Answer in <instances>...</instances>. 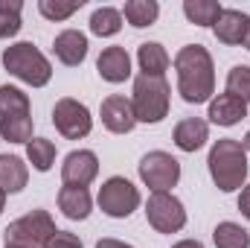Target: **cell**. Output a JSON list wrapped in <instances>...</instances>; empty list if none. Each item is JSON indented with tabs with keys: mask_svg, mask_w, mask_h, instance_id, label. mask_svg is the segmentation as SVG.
Listing matches in <instances>:
<instances>
[{
	"mask_svg": "<svg viewBox=\"0 0 250 248\" xmlns=\"http://www.w3.org/2000/svg\"><path fill=\"white\" fill-rule=\"evenodd\" d=\"M178 70V94L189 105L209 102L215 94V64L204 44H187L175 56Z\"/></svg>",
	"mask_w": 250,
	"mask_h": 248,
	"instance_id": "obj_1",
	"label": "cell"
},
{
	"mask_svg": "<svg viewBox=\"0 0 250 248\" xmlns=\"http://www.w3.org/2000/svg\"><path fill=\"white\" fill-rule=\"evenodd\" d=\"M207 167H209V175L221 193L242 190L248 181V152H245L242 140H233V137L215 140L209 149Z\"/></svg>",
	"mask_w": 250,
	"mask_h": 248,
	"instance_id": "obj_2",
	"label": "cell"
},
{
	"mask_svg": "<svg viewBox=\"0 0 250 248\" xmlns=\"http://www.w3.org/2000/svg\"><path fill=\"white\" fill-rule=\"evenodd\" d=\"M3 67L15 79L26 82L32 88H44L53 79V64L47 62V56L29 41H18V44L6 47L3 50Z\"/></svg>",
	"mask_w": 250,
	"mask_h": 248,
	"instance_id": "obj_3",
	"label": "cell"
},
{
	"mask_svg": "<svg viewBox=\"0 0 250 248\" xmlns=\"http://www.w3.org/2000/svg\"><path fill=\"white\" fill-rule=\"evenodd\" d=\"M169 102H172V91H169V82L166 79H157V76H137L134 79V97H131V105H134V117L137 123H160L166 120L169 114Z\"/></svg>",
	"mask_w": 250,
	"mask_h": 248,
	"instance_id": "obj_4",
	"label": "cell"
},
{
	"mask_svg": "<svg viewBox=\"0 0 250 248\" xmlns=\"http://www.w3.org/2000/svg\"><path fill=\"white\" fill-rule=\"evenodd\" d=\"M56 222L47 210H29L26 216L15 219L6 231L3 240L6 246H21V248H47L50 240L56 237Z\"/></svg>",
	"mask_w": 250,
	"mask_h": 248,
	"instance_id": "obj_5",
	"label": "cell"
},
{
	"mask_svg": "<svg viewBox=\"0 0 250 248\" xmlns=\"http://www.w3.org/2000/svg\"><path fill=\"white\" fill-rule=\"evenodd\" d=\"M96 201H99V210L105 216H111V219H128L140 207L143 198H140V190L131 184L128 178L114 175V178H108L105 184L99 187Z\"/></svg>",
	"mask_w": 250,
	"mask_h": 248,
	"instance_id": "obj_6",
	"label": "cell"
},
{
	"mask_svg": "<svg viewBox=\"0 0 250 248\" xmlns=\"http://www.w3.org/2000/svg\"><path fill=\"white\" fill-rule=\"evenodd\" d=\"M137 170H140V181L151 193H169L181 181V161L169 152H160V149L143 155Z\"/></svg>",
	"mask_w": 250,
	"mask_h": 248,
	"instance_id": "obj_7",
	"label": "cell"
},
{
	"mask_svg": "<svg viewBox=\"0 0 250 248\" xmlns=\"http://www.w3.org/2000/svg\"><path fill=\"white\" fill-rule=\"evenodd\" d=\"M146 219L157 234H178L187 225V207L172 193H151L146 201Z\"/></svg>",
	"mask_w": 250,
	"mask_h": 248,
	"instance_id": "obj_8",
	"label": "cell"
},
{
	"mask_svg": "<svg viewBox=\"0 0 250 248\" xmlns=\"http://www.w3.org/2000/svg\"><path fill=\"white\" fill-rule=\"evenodd\" d=\"M53 125L59 128V134L67 137V140H82V137L90 134L93 117H90V111H87L84 102H79L73 97H64L53 108Z\"/></svg>",
	"mask_w": 250,
	"mask_h": 248,
	"instance_id": "obj_9",
	"label": "cell"
},
{
	"mask_svg": "<svg viewBox=\"0 0 250 248\" xmlns=\"http://www.w3.org/2000/svg\"><path fill=\"white\" fill-rule=\"evenodd\" d=\"M99 175V158L90 149H76L64 158L62 164V181L70 187H87Z\"/></svg>",
	"mask_w": 250,
	"mask_h": 248,
	"instance_id": "obj_10",
	"label": "cell"
},
{
	"mask_svg": "<svg viewBox=\"0 0 250 248\" xmlns=\"http://www.w3.org/2000/svg\"><path fill=\"white\" fill-rule=\"evenodd\" d=\"M102 125L114 134H128L134 125H137V117H134V105L131 99H125L123 94H111L102 99Z\"/></svg>",
	"mask_w": 250,
	"mask_h": 248,
	"instance_id": "obj_11",
	"label": "cell"
},
{
	"mask_svg": "<svg viewBox=\"0 0 250 248\" xmlns=\"http://www.w3.org/2000/svg\"><path fill=\"white\" fill-rule=\"evenodd\" d=\"M87 35L84 32H79V29H64L56 35V41H53V53H56V59L67 67H79V64L87 59Z\"/></svg>",
	"mask_w": 250,
	"mask_h": 248,
	"instance_id": "obj_12",
	"label": "cell"
},
{
	"mask_svg": "<svg viewBox=\"0 0 250 248\" xmlns=\"http://www.w3.org/2000/svg\"><path fill=\"white\" fill-rule=\"evenodd\" d=\"M248 24H250V15H245L242 9H224V12L218 15V21H215L212 32H215V38H218L221 44L236 47V44L245 41V35H248Z\"/></svg>",
	"mask_w": 250,
	"mask_h": 248,
	"instance_id": "obj_13",
	"label": "cell"
},
{
	"mask_svg": "<svg viewBox=\"0 0 250 248\" xmlns=\"http://www.w3.org/2000/svg\"><path fill=\"white\" fill-rule=\"evenodd\" d=\"M96 70H99V76L105 82L120 85V82H125L131 76V56L125 53V47H117V44L105 47L99 53V59H96Z\"/></svg>",
	"mask_w": 250,
	"mask_h": 248,
	"instance_id": "obj_14",
	"label": "cell"
},
{
	"mask_svg": "<svg viewBox=\"0 0 250 248\" xmlns=\"http://www.w3.org/2000/svg\"><path fill=\"white\" fill-rule=\"evenodd\" d=\"M207 117H209V123L230 128V125L242 123V120L248 117V102H242V99H236V97H230V94H218V97L209 99Z\"/></svg>",
	"mask_w": 250,
	"mask_h": 248,
	"instance_id": "obj_15",
	"label": "cell"
},
{
	"mask_svg": "<svg viewBox=\"0 0 250 248\" xmlns=\"http://www.w3.org/2000/svg\"><path fill=\"white\" fill-rule=\"evenodd\" d=\"M59 210H62L67 219H73V222L87 219V216H90V210H93V198H90L87 187L64 184L62 190H59Z\"/></svg>",
	"mask_w": 250,
	"mask_h": 248,
	"instance_id": "obj_16",
	"label": "cell"
},
{
	"mask_svg": "<svg viewBox=\"0 0 250 248\" xmlns=\"http://www.w3.org/2000/svg\"><path fill=\"white\" fill-rule=\"evenodd\" d=\"M175 146L181 152H198L207 140H209V123L201 117H187L175 125Z\"/></svg>",
	"mask_w": 250,
	"mask_h": 248,
	"instance_id": "obj_17",
	"label": "cell"
},
{
	"mask_svg": "<svg viewBox=\"0 0 250 248\" xmlns=\"http://www.w3.org/2000/svg\"><path fill=\"white\" fill-rule=\"evenodd\" d=\"M137 64H140L143 76H157V79H163V73L169 70L172 59H169V53H166L163 44L146 41V44H140V50H137Z\"/></svg>",
	"mask_w": 250,
	"mask_h": 248,
	"instance_id": "obj_18",
	"label": "cell"
},
{
	"mask_svg": "<svg viewBox=\"0 0 250 248\" xmlns=\"http://www.w3.org/2000/svg\"><path fill=\"white\" fill-rule=\"evenodd\" d=\"M29 181V170L18 155H0V190L9 193H21Z\"/></svg>",
	"mask_w": 250,
	"mask_h": 248,
	"instance_id": "obj_19",
	"label": "cell"
},
{
	"mask_svg": "<svg viewBox=\"0 0 250 248\" xmlns=\"http://www.w3.org/2000/svg\"><path fill=\"white\" fill-rule=\"evenodd\" d=\"M160 18V3L157 0H128L123 6V21H128L134 29H146Z\"/></svg>",
	"mask_w": 250,
	"mask_h": 248,
	"instance_id": "obj_20",
	"label": "cell"
},
{
	"mask_svg": "<svg viewBox=\"0 0 250 248\" xmlns=\"http://www.w3.org/2000/svg\"><path fill=\"white\" fill-rule=\"evenodd\" d=\"M224 6L218 0H184V15L195 26H215Z\"/></svg>",
	"mask_w": 250,
	"mask_h": 248,
	"instance_id": "obj_21",
	"label": "cell"
},
{
	"mask_svg": "<svg viewBox=\"0 0 250 248\" xmlns=\"http://www.w3.org/2000/svg\"><path fill=\"white\" fill-rule=\"evenodd\" d=\"M123 29V12L114 9V6H99L93 15H90V32L99 35V38H111Z\"/></svg>",
	"mask_w": 250,
	"mask_h": 248,
	"instance_id": "obj_22",
	"label": "cell"
},
{
	"mask_svg": "<svg viewBox=\"0 0 250 248\" xmlns=\"http://www.w3.org/2000/svg\"><path fill=\"white\" fill-rule=\"evenodd\" d=\"M26 161L32 164V170L38 173H50L56 164V143L47 137H32L26 143Z\"/></svg>",
	"mask_w": 250,
	"mask_h": 248,
	"instance_id": "obj_23",
	"label": "cell"
},
{
	"mask_svg": "<svg viewBox=\"0 0 250 248\" xmlns=\"http://www.w3.org/2000/svg\"><path fill=\"white\" fill-rule=\"evenodd\" d=\"M215 248H250V234L236 222H218L212 231Z\"/></svg>",
	"mask_w": 250,
	"mask_h": 248,
	"instance_id": "obj_24",
	"label": "cell"
},
{
	"mask_svg": "<svg viewBox=\"0 0 250 248\" xmlns=\"http://www.w3.org/2000/svg\"><path fill=\"white\" fill-rule=\"evenodd\" d=\"M29 114V97L15 85H0V120Z\"/></svg>",
	"mask_w": 250,
	"mask_h": 248,
	"instance_id": "obj_25",
	"label": "cell"
},
{
	"mask_svg": "<svg viewBox=\"0 0 250 248\" xmlns=\"http://www.w3.org/2000/svg\"><path fill=\"white\" fill-rule=\"evenodd\" d=\"M32 117L29 114H21V117H3L0 120V137L9 140V143H29L32 140Z\"/></svg>",
	"mask_w": 250,
	"mask_h": 248,
	"instance_id": "obj_26",
	"label": "cell"
},
{
	"mask_svg": "<svg viewBox=\"0 0 250 248\" xmlns=\"http://www.w3.org/2000/svg\"><path fill=\"white\" fill-rule=\"evenodd\" d=\"M21 0H0V38H15L23 26L21 21Z\"/></svg>",
	"mask_w": 250,
	"mask_h": 248,
	"instance_id": "obj_27",
	"label": "cell"
},
{
	"mask_svg": "<svg viewBox=\"0 0 250 248\" xmlns=\"http://www.w3.org/2000/svg\"><path fill=\"white\" fill-rule=\"evenodd\" d=\"M227 94L242 99V102H250V67L248 64L230 67V73H227Z\"/></svg>",
	"mask_w": 250,
	"mask_h": 248,
	"instance_id": "obj_28",
	"label": "cell"
},
{
	"mask_svg": "<svg viewBox=\"0 0 250 248\" xmlns=\"http://www.w3.org/2000/svg\"><path fill=\"white\" fill-rule=\"evenodd\" d=\"M84 6V0H38V12L47 21H67L73 12H79Z\"/></svg>",
	"mask_w": 250,
	"mask_h": 248,
	"instance_id": "obj_29",
	"label": "cell"
},
{
	"mask_svg": "<svg viewBox=\"0 0 250 248\" xmlns=\"http://www.w3.org/2000/svg\"><path fill=\"white\" fill-rule=\"evenodd\" d=\"M47 248H84V246H82V240H79L76 234H70V231H56V237L50 240Z\"/></svg>",
	"mask_w": 250,
	"mask_h": 248,
	"instance_id": "obj_30",
	"label": "cell"
},
{
	"mask_svg": "<svg viewBox=\"0 0 250 248\" xmlns=\"http://www.w3.org/2000/svg\"><path fill=\"white\" fill-rule=\"evenodd\" d=\"M239 210H242V216L250 222V184L242 187V196H239Z\"/></svg>",
	"mask_w": 250,
	"mask_h": 248,
	"instance_id": "obj_31",
	"label": "cell"
},
{
	"mask_svg": "<svg viewBox=\"0 0 250 248\" xmlns=\"http://www.w3.org/2000/svg\"><path fill=\"white\" fill-rule=\"evenodd\" d=\"M96 248H134V246H128L123 240H114V237H105V240L96 243Z\"/></svg>",
	"mask_w": 250,
	"mask_h": 248,
	"instance_id": "obj_32",
	"label": "cell"
},
{
	"mask_svg": "<svg viewBox=\"0 0 250 248\" xmlns=\"http://www.w3.org/2000/svg\"><path fill=\"white\" fill-rule=\"evenodd\" d=\"M172 248H204L198 240H181V243H175Z\"/></svg>",
	"mask_w": 250,
	"mask_h": 248,
	"instance_id": "obj_33",
	"label": "cell"
},
{
	"mask_svg": "<svg viewBox=\"0 0 250 248\" xmlns=\"http://www.w3.org/2000/svg\"><path fill=\"white\" fill-rule=\"evenodd\" d=\"M242 146H245V152H250V131L245 134V140H242Z\"/></svg>",
	"mask_w": 250,
	"mask_h": 248,
	"instance_id": "obj_34",
	"label": "cell"
},
{
	"mask_svg": "<svg viewBox=\"0 0 250 248\" xmlns=\"http://www.w3.org/2000/svg\"><path fill=\"white\" fill-rule=\"evenodd\" d=\"M3 207H6V193L0 190V213H3Z\"/></svg>",
	"mask_w": 250,
	"mask_h": 248,
	"instance_id": "obj_35",
	"label": "cell"
},
{
	"mask_svg": "<svg viewBox=\"0 0 250 248\" xmlns=\"http://www.w3.org/2000/svg\"><path fill=\"white\" fill-rule=\"evenodd\" d=\"M242 44H245V47L250 50V24H248V35H245V41H242Z\"/></svg>",
	"mask_w": 250,
	"mask_h": 248,
	"instance_id": "obj_36",
	"label": "cell"
},
{
	"mask_svg": "<svg viewBox=\"0 0 250 248\" xmlns=\"http://www.w3.org/2000/svg\"><path fill=\"white\" fill-rule=\"evenodd\" d=\"M6 248H21V246H6Z\"/></svg>",
	"mask_w": 250,
	"mask_h": 248,
	"instance_id": "obj_37",
	"label": "cell"
}]
</instances>
